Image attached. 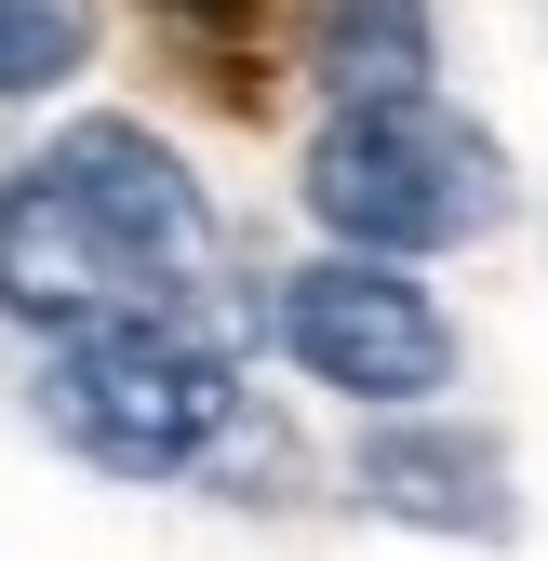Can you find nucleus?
<instances>
[{"mask_svg": "<svg viewBox=\"0 0 548 561\" xmlns=\"http://www.w3.org/2000/svg\"><path fill=\"white\" fill-rule=\"evenodd\" d=\"M201 254H215V215L148 121H67L41 161L0 174V308L41 321L54 347L187 308Z\"/></svg>", "mask_w": 548, "mask_h": 561, "instance_id": "nucleus-1", "label": "nucleus"}, {"mask_svg": "<svg viewBox=\"0 0 548 561\" xmlns=\"http://www.w3.org/2000/svg\"><path fill=\"white\" fill-rule=\"evenodd\" d=\"M41 428L67 455H94L107 481H174L241 428V375H228V334L215 321H107V334H67L41 362Z\"/></svg>", "mask_w": 548, "mask_h": 561, "instance_id": "nucleus-2", "label": "nucleus"}, {"mask_svg": "<svg viewBox=\"0 0 548 561\" xmlns=\"http://www.w3.org/2000/svg\"><path fill=\"white\" fill-rule=\"evenodd\" d=\"M295 187H308V215L349 241V254L401 267V254L482 241V228L509 215V148H495L482 121L429 107V94H415V107H334Z\"/></svg>", "mask_w": 548, "mask_h": 561, "instance_id": "nucleus-3", "label": "nucleus"}, {"mask_svg": "<svg viewBox=\"0 0 548 561\" xmlns=\"http://www.w3.org/2000/svg\"><path fill=\"white\" fill-rule=\"evenodd\" d=\"M267 334L295 347V375L334 401H375V414H415L455 375V321L429 308V280H401L375 254H321L267 295Z\"/></svg>", "mask_w": 548, "mask_h": 561, "instance_id": "nucleus-4", "label": "nucleus"}, {"mask_svg": "<svg viewBox=\"0 0 548 561\" xmlns=\"http://www.w3.org/2000/svg\"><path fill=\"white\" fill-rule=\"evenodd\" d=\"M362 508L375 522H415V535H509V455L482 428H375L362 442Z\"/></svg>", "mask_w": 548, "mask_h": 561, "instance_id": "nucleus-5", "label": "nucleus"}, {"mask_svg": "<svg viewBox=\"0 0 548 561\" xmlns=\"http://www.w3.org/2000/svg\"><path fill=\"white\" fill-rule=\"evenodd\" d=\"M308 67L334 107H415L429 94V0H321Z\"/></svg>", "mask_w": 548, "mask_h": 561, "instance_id": "nucleus-6", "label": "nucleus"}, {"mask_svg": "<svg viewBox=\"0 0 548 561\" xmlns=\"http://www.w3.org/2000/svg\"><path fill=\"white\" fill-rule=\"evenodd\" d=\"M94 67V0H0V94H54Z\"/></svg>", "mask_w": 548, "mask_h": 561, "instance_id": "nucleus-7", "label": "nucleus"}]
</instances>
